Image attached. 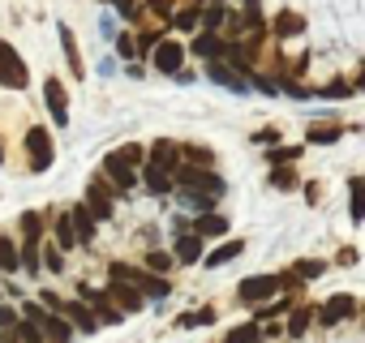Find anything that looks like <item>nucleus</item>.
Masks as SVG:
<instances>
[{
	"mask_svg": "<svg viewBox=\"0 0 365 343\" xmlns=\"http://www.w3.org/2000/svg\"><path fill=\"white\" fill-rule=\"evenodd\" d=\"M224 26H228V5H207V9H202V31L220 35Z\"/></svg>",
	"mask_w": 365,
	"mask_h": 343,
	"instance_id": "36",
	"label": "nucleus"
},
{
	"mask_svg": "<svg viewBox=\"0 0 365 343\" xmlns=\"http://www.w3.org/2000/svg\"><path fill=\"white\" fill-rule=\"evenodd\" d=\"M0 270H5V275H18L22 270V249L9 236H0Z\"/></svg>",
	"mask_w": 365,
	"mask_h": 343,
	"instance_id": "30",
	"label": "nucleus"
},
{
	"mask_svg": "<svg viewBox=\"0 0 365 343\" xmlns=\"http://www.w3.org/2000/svg\"><path fill=\"white\" fill-rule=\"evenodd\" d=\"M180 163H194V167H211L215 154L207 146H180Z\"/></svg>",
	"mask_w": 365,
	"mask_h": 343,
	"instance_id": "42",
	"label": "nucleus"
},
{
	"mask_svg": "<svg viewBox=\"0 0 365 343\" xmlns=\"http://www.w3.org/2000/svg\"><path fill=\"white\" fill-rule=\"evenodd\" d=\"M314 95H318V99H352V95H356V82H348V78H331V82L314 86Z\"/></svg>",
	"mask_w": 365,
	"mask_h": 343,
	"instance_id": "27",
	"label": "nucleus"
},
{
	"mask_svg": "<svg viewBox=\"0 0 365 343\" xmlns=\"http://www.w3.org/2000/svg\"><path fill=\"white\" fill-rule=\"evenodd\" d=\"M215 317H220V313L207 305V309H198V313H180V317H176V326H180V330H194V326H211Z\"/></svg>",
	"mask_w": 365,
	"mask_h": 343,
	"instance_id": "41",
	"label": "nucleus"
},
{
	"mask_svg": "<svg viewBox=\"0 0 365 343\" xmlns=\"http://www.w3.org/2000/svg\"><path fill=\"white\" fill-rule=\"evenodd\" d=\"M327 266H331V262H322V258H301V262H292V270H297L305 283H309V279H322Z\"/></svg>",
	"mask_w": 365,
	"mask_h": 343,
	"instance_id": "40",
	"label": "nucleus"
},
{
	"mask_svg": "<svg viewBox=\"0 0 365 343\" xmlns=\"http://www.w3.org/2000/svg\"><path fill=\"white\" fill-rule=\"evenodd\" d=\"M108 292H112V300H116V305L125 309V317H129V313H142V309H146V296H142V292H138L133 283H125V279H108Z\"/></svg>",
	"mask_w": 365,
	"mask_h": 343,
	"instance_id": "16",
	"label": "nucleus"
},
{
	"mask_svg": "<svg viewBox=\"0 0 365 343\" xmlns=\"http://www.w3.org/2000/svg\"><path fill=\"white\" fill-rule=\"evenodd\" d=\"M301 154H305V146H267L271 167H292V163H301Z\"/></svg>",
	"mask_w": 365,
	"mask_h": 343,
	"instance_id": "32",
	"label": "nucleus"
},
{
	"mask_svg": "<svg viewBox=\"0 0 365 343\" xmlns=\"http://www.w3.org/2000/svg\"><path fill=\"white\" fill-rule=\"evenodd\" d=\"M78 296L95 309V317L103 322V326H116V322H125V309L112 300V292L108 287H91V283H78Z\"/></svg>",
	"mask_w": 365,
	"mask_h": 343,
	"instance_id": "6",
	"label": "nucleus"
},
{
	"mask_svg": "<svg viewBox=\"0 0 365 343\" xmlns=\"http://www.w3.org/2000/svg\"><path fill=\"white\" fill-rule=\"evenodd\" d=\"M22 142H26V163H31V176H39V172H48V167H52V159H56L52 133H48L43 125H31Z\"/></svg>",
	"mask_w": 365,
	"mask_h": 343,
	"instance_id": "2",
	"label": "nucleus"
},
{
	"mask_svg": "<svg viewBox=\"0 0 365 343\" xmlns=\"http://www.w3.org/2000/svg\"><path fill=\"white\" fill-rule=\"evenodd\" d=\"M99 172H103V176H108V181L116 185V194H129V189H133V185L142 181V167H133V163L125 159V150H108V154H103V167H99Z\"/></svg>",
	"mask_w": 365,
	"mask_h": 343,
	"instance_id": "4",
	"label": "nucleus"
},
{
	"mask_svg": "<svg viewBox=\"0 0 365 343\" xmlns=\"http://www.w3.org/2000/svg\"><path fill=\"white\" fill-rule=\"evenodd\" d=\"M43 103H48V116L56 120V129H65L69 125V90H65V82L56 73L43 78Z\"/></svg>",
	"mask_w": 365,
	"mask_h": 343,
	"instance_id": "10",
	"label": "nucleus"
},
{
	"mask_svg": "<svg viewBox=\"0 0 365 343\" xmlns=\"http://www.w3.org/2000/svg\"><path fill=\"white\" fill-rule=\"evenodd\" d=\"M5 343H48V334H43V326H35V322H18L14 330H9V339Z\"/></svg>",
	"mask_w": 365,
	"mask_h": 343,
	"instance_id": "34",
	"label": "nucleus"
},
{
	"mask_svg": "<svg viewBox=\"0 0 365 343\" xmlns=\"http://www.w3.org/2000/svg\"><path fill=\"white\" fill-rule=\"evenodd\" d=\"M267 185H271L275 194H297V189H305L297 163H292V167H271V172H267Z\"/></svg>",
	"mask_w": 365,
	"mask_h": 343,
	"instance_id": "20",
	"label": "nucleus"
},
{
	"mask_svg": "<svg viewBox=\"0 0 365 343\" xmlns=\"http://www.w3.org/2000/svg\"><path fill=\"white\" fill-rule=\"evenodd\" d=\"M356 262H361V253H356L352 245H344V249L335 253V266H356Z\"/></svg>",
	"mask_w": 365,
	"mask_h": 343,
	"instance_id": "49",
	"label": "nucleus"
},
{
	"mask_svg": "<svg viewBox=\"0 0 365 343\" xmlns=\"http://www.w3.org/2000/svg\"><path fill=\"white\" fill-rule=\"evenodd\" d=\"M116 185L103 176V172H95V176H91V185H86V206H91V215L103 223V219H112L116 215Z\"/></svg>",
	"mask_w": 365,
	"mask_h": 343,
	"instance_id": "5",
	"label": "nucleus"
},
{
	"mask_svg": "<svg viewBox=\"0 0 365 343\" xmlns=\"http://www.w3.org/2000/svg\"><path fill=\"white\" fill-rule=\"evenodd\" d=\"M69 215H73V228H78V245L82 249H91L95 241H99V219L91 215V206L82 202V206H69Z\"/></svg>",
	"mask_w": 365,
	"mask_h": 343,
	"instance_id": "17",
	"label": "nucleus"
},
{
	"mask_svg": "<svg viewBox=\"0 0 365 343\" xmlns=\"http://www.w3.org/2000/svg\"><path fill=\"white\" fill-rule=\"evenodd\" d=\"M176 198H180V206H185L190 215H211V211H215V202H220V198H207V194H190V189H176Z\"/></svg>",
	"mask_w": 365,
	"mask_h": 343,
	"instance_id": "29",
	"label": "nucleus"
},
{
	"mask_svg": "<svg viewBox=\"0 0 365 343\" xmlns=\"http://www.w3.org/2000/svg\"><path fill=\"white\" fill-rule=\"evenodd\" d=\"M22 270H26V279H39V270H43V241H22Z\"/></svg>",
	"mask_w": 365,
	"mask_h": 343,
	"instance_id": "26",
	"label": "nucleus"
},
{
	"mask_svg": "<svg viewBox=\"0 0 365 343\" xmlns=\"http://www.w3.org/2000/svg\"><path fill=\"white\" fill-rule=\"evenodd\" d=\"M172 181H176V189L207 194V198H224V194H228V185H224L220 172H211V167H194V163H180V167L172 172Z\"/></svg>",
	"mask_w": 365,
	"mask_h": 343,
	"instance_id": "1",
	"label": "nucleus"
},
{
	"mask_svg": "<svg viewBox=\"0 0 365 343\" xmlns=\"http://www.w3.org/2000/svg\"><path fill=\"white\" fill-rule=\"evenodd\" d=\"M356 313H361V300L352 292H335V296H327L318 305V326H339V322H348Z\"/></svg>",
	"mask_w": 365,
	"mask_h": 343,
	"instance_id": "8",
	"label": "nucleus"
},
{
	"mask_svg": "<svg viewBox=\"0 0 365 343\" xmlns=\"http://www.w3.org/2000/svg\"><path fill=\"white\" fill-rule=\"evenodd\" d=\"M0 275H5V270H0Z\"/></svg>",
	"mask_w": 365,
	"mask_h": 343,
	"instance_id": "55",
	"label": "nucleus"
},
{
	"mask_svg": "<svg viewBox=\"0 0 365 343\" xmlns=\"http://www.w3.org/2000/svg\"><path fill=\"white\" fill-rule=\"evenodd\" d=\"M254 142H258V146H279V129H275V125H267V129H258V133H254Z\"/></svg>",
	"mask_w": 365,
	"mask_h": 343,
	"instance_id": "48",
	"label": "nucleus"
},
{
	"mask_svg": "<svg viewBox=\"0 0 365 343\" xmlns=\"http://www.w3.org/2000/svg\"><path fill=\"white\" fill-rule=\"evenodd\" d=\"M228 215H220V211H211V215H194V232L202 236V241H215V236H228Z\"/></svg>",
	"mask_w": 365,
	"mask_h": 343,
	"instance_id": "22",
	"label": "nucleus"
},
{
	"mask_svg": "<svg viewBox=\"0 0 365 343\" xmlns=\"http://www.w3.org/2000/svg\"><path fill=\"white\" fill-rule=\"evenodd\" d=\"M190 52H194L202 65H211V60H224V56H228V39H224V35H211V31H202V35L190 43Z\"/></svg>",
	"mask_w": 365,
	"mask_h": 343,
	"instance_id": "15",
	"label": "nucleus"
},
{
	"mask_svg": "<svg viewBox=\"0 0 365 343\" xmlns=\"http://www.w3.org/2000/svg\"><path fill=\"white\" fill-rule=\"evenodd\" d=\"M339 137H344V125L339 120H318V125L305 129V142L309 146H335Z\"/></svg>",
	"mask_w": 365,
	"mask_h": 343,
	"instance_id": "21",
	"label": "nucleus"
},
{
	"mask_svg": "<svg viewBox=\"0 0 365 343\" xmlns=\"http://www.w3.org/2000/svg\"><path fill=\"white\" fill-rule=\"evenodd\" d=\"M348 219L352 223H365V176H352L348 181Z\"/></svg>",
	"mask_w": 365,
	"mask_h": 343,
	"instance_id": "25",
	"label": "nucleus"
},
{
	"mask_svg": "<svg viewBox=\"0 0 365 343\" xmlns=\"http://www.w3.org/2000/svg\"><path fill=\"white\" fill-rule=\"evenodd\" d=\"M271 35L284 43V39H297V35H305V18L297 14V9H279L275 18H271Z\"/></svg>",
	"mask_w": 365,
	"mask_h": 343,
	"instance_id": "18",
	"label": "nucleus"
},
{
	"mask_svg": "<svg viewBox=\"0 0 365 343\" xmlns=\"http://www.w3.org/2000/svg\"><path fill=\"white\" fill-rule=\"evenodd\" d=\"M224 343H262V326L258 322H241L224 334Z\"/></svg>",
	"mask_w": 365,
	"mask_h": 343,
	"instance_id": "35",
	"label": "nucleus"
},
{
	"mask_svg": "<svg viewBox=\"0 0 365 343\" xmlns=\"http://www.w3.org/2000/svg\"><path fill=\"white\" fill-rule=\"evenodd\" d=\"M61 313H65V317L73 322V330H82V334H95V330L103 326V322L95 317V309H91V305H86L82 296H73V300H65V309H61Z\"/></svg>",
	"mask_w": 365,
	"mask_h": 343,
	"instance_id": "14",
	"label": "nucleus"
},
{
	"mask_svg": "<svg viewBox=\"0 0 365 343\" xmlns=\"http://www.w3.org/2000/svg\"><path fill=\"white\" fill-rule=\"evenodd\" d=\"M22 317H26V322H35V326H43V322L52 317V309H48L43 300H22Z\"/></svg>",
	"mask_w": 365,
	"mask_h": 343,
	"instance_id": "43",
	"label": "nucleus"
},
{
	"mask_svg": "<svg viewBox=\"0 0 365 343\" xmlns=\"http://www.w3.org/2000/svg\"><path fill=\"white\" fill-rule=\"evenodd\" d=\"M172 31H180V35H194V31H202V9H194V5L176 9V18H172Z\"/></svg>",
	"mask_w": 365,
	"mask_h": 343,
	"instance_id": "31",
	"label": "nucleus"
},
{
	"mask_svg": "<svg viewBox=\"0 0 365 343\" xmlns=\"http://www.w3.org/2000/svg\"><path fill=\"white\" fill-rule=\"evenodd\" d=\"M18 322H22V309H18V305H9V300H0V330L9 334Z\"/></svg>",
	"mask_w": 365,
	"mask_h": 343,
	"instance_id": "44",
	"label": "nucleus"
},
{
	"mask_svg": "<svg viewBox=\"0 0 365 343\" xmlns=\"http://www.w3.org/2000/svg\"><path fill=\"white\" fill-rule=\"evenodd\" d=\"M52 232H56V245H61V249H82V245H78L73 215H61V219H52Z\"/></svg>",
	"mask_w": 365,
	"mask_h": 343,
	"instance_id": "33",
	"label": "nucleus"
},
{
	"mask_svg": "<svg viewBox=\"0 0 365 343\" xmlns=\"http://www.w3.org/2000/svg\"><path fill=\"white\" fill-rule=\"evenodd\" d=\"M245 253V241H224V245H215L207 258H202V266L207 270H220V266H228V262H237Z\"/></svg>",
	"mask_w": 365,
	"mask_h": 343,
	"instance_id": "23",
	"label": "nucleus"
},
{
	"mask_svg": "<svg viewBox=\"0 0 365 343\" xmlns=\"http://www.w3.org/2000/svg\"><path fill=\"white\" fill-rule=\"evenodd\" d=\"M284 292V283H279V275H250V279H241L237 283V300L241 305H267V300H275Z\"/></svg>",
	"mask_w": 365,
	"mask_h": 343,
	"instance_id": "3",
	"label": "nucleus"
},
{
	"mask_svg": "<svg viewBox=\"0 0 365 343\" xmlns=\"http://www.w3.org/2000/svg\"><path fill=\"white\" fill-rule=\"evenodd\" d=\"M112 9H116L125 22H133V18L142 14V5H138V0H112Z\"/></svg>",
	"mask_w": 365,
	"mask_h": 343,
	"instance_id": "47",
	"label": "nucleus"
},
{
	"mask_svg": "<svg viewBox=\"0 0 365 343\" xmlns=\"http://www.w3.org/2000/svg\"><path fill=\"white\" fill-rule=\"evenodd\" d=\"M125 73H129V78H146V69H142L138 60H129V65H125Z\"/></svg>",
	"mask_w": 365,
	"mask_h": 343,
	"instance_id": "51",
	"label": "nucleus"
},
{
	"mask_svg": "<svg viewBox=\"0 0 365 343\" xmlns=\"http://www.w3.org/2000/svg\"><path fill=\"white\" fill-rule=\"evenodd\" d=\"M39 300H43V305L52 309V313H61V309H65V300H61V296H56L52 287H43V292H39Z\"/></svg>",
	"mask_w": 365,
	"mask_h": 343,
	"instance_id": "50",
	"label": "nucleus"
},
{
	"mask_svg": "<svg viewBox=\"0 0 365 343\" xmlns=\"http://www.w3.org/2000/svg\"><path fill=\"white\" fill-rule=\"evenodd\" d=\"M142 185H146V194H150V198H163V194H172V189H176V181H172V167H168V163H155V159H146V167H142Z\"/></svg>",
	"mask_w": 365,
	"mask_h": 343,
	"instance_id": "12",
	"label": "nucleus"
},
{
	"mask_svg": "<svg viewBox=\"0 0 365 343\" xmlns=\"http://www.w3.org/2000/svg\"><path fill=\"white\" fill-rule=\"evenodd\" d=\"M172 253H176L180 266H198V262L207 258V241H202L198 232H180V236L172 241Z\"/></svg>",
	"mask_w": 365,
	"mask_h": 343,
	"instance_id": "13",
	"label": "nucleus"
},
{
	"mask_svg": "<svg viewBox=\"0 0 365 343\" xmlns=\"http://www.w3.org/2000/svg\"><path fill=\"white\" fill-rule=\"evenodd\" d=\"M43 232H48V219H43L39 211H26V215H22V236H26V241H43Z\"/></svg>",
	"mask_w": 365,
	"mask_h": 343,
	"instance_id": "37",
	"label": "nucleus"
},
{
	"mask_svg": "<svg viewBox=\"0 0 365 343\" xmlns=\"http://www.w3.org/2000/svg\"><path fill=\"white\" fill-rule=\"evenodd\" d=\"M172 266H180V262H176V253H163V249H146V270H155V275H168Z\"/></svg>",
	"mask_w": 365,
	"mask_h": 343,
	"instance_id": "39",
	"label": "nucleus"
},
{
	"mask_svg": "<svg viewBox=\"0 0 365 343\" xmlns=\"http://www.w3.org/2000/svg\"><path fill=\"white\" fill-rule=\"evenodd\" d=\"M0 163H5V146H0Z\"/></svg>",
	"mask_w": 365,
	"mask_h": 343,
	"instance_id": "54",
	"label": "nucleus"
},
{
	"mask_svg": "<svg viewBox=\"0 0 365 343\" xmlns=\"http://www.w3.org/2000/svg\"><path fill=\"white\" fill-rule=\"evenodd\" d=\"M314 322H318V305H305V300H301V305L288 313V322H284V334H288V339H305V330H309Z\"/></svg>",
	"mask_w": 365,
	"mask_h": 343,
	"instance_id": "19",
	"label": "nucleus"
},
{
	"mask_svg": "<svg viewBox=\"0 0 365 343\" xmlns=\"http://www.w3.org/2000/svg\"><path fill=\"white\" fill-rule=\"evenodd\" d=\"M43 334H48V343H69V339H73V322H69L65 313H52V317L43 322Z\"/></svg>",
	"mask_w": 365,
	"mask_h": 343,
	"instance_id": "28",
	"label": "nucleus"
},
{
	"mask_svg": "<svg viewBox=\"0 0 365 343\" xmlns=\"http://www.w3.org/2000/svg\"><path fill=\"white\" fill-rule=\"evenodd\" d=\"M43 270H48V275H65V249H61L56 241L43 245Z\"/></svg>",
	"mask_w": 365,
	"mask_h": 343,
	"instance_id": "38",
	"label": "nucleus"
},
{
	"mask_svg": "<svg viewBox=\"0 0 365 343\" xmlns=\"http://www.w3.org/2000/svg\"><path fill=\"white\" fill-rule=\"evenodd\" d=\"M56 35H61V48H65V60H69V73L73 78H86V65H82V52H78V43H73V31L61 22L56 26Z\"/></svg>",
	"mask_w": 365,
	"mask_h": 343,
	"instance_id": "24",
	"label": "nucleus"
},
{
	"mask_svg": "<svg viewBox=\"0 0 365 343\" xmlns=\"http://www.w3.org/2000/svg\"><path fill=\"white\" fill-rule=\"evenodd\" d=\"M185 56H190V48L180 43V39H163V43L150 52V69H159L163 78H176L180 69H185Z\"/></svg>",
	"mask_w": 365,
	"mask_h": 343,
	"instance_id": "9",
	"label": "nucleus"
},
{
	"mask_svg": "<svg viewBox=\"0 0 365 343\" xmlns=\"http://www.w3.org/2000/svg\"><path fill=\"white\" fill-rule=\"evenodd\" d=\"M361 322H365V300H361Z\"/></svg>",
	"mask_w": 365,
	"mask_h": 343,
	"instance_id": "53",
	"label": "nucleus"
},
{
	"mask_svg": "<svg viewBox=\"0 0 365 343\" xmlns=\"http://www.w3.org/2000/svg\"><path fill=\"white\" fill-rule=\"evenodd\" d=\"M26 82H31L26 60L14 52V43L0 39V86H5V90H26Z\"/></svg>",
	"mask_w": 365,
	"mask_h": 343,
	"instance_id": "7",
	"label": "nucleus"
},
{
	"mask_svg": "<svg viewBox=\"0 0 365 343\" xmlns=\"http://www.w3.org/2000/svg\"><path fill=\"white\" fill-rule=\"evenodd\" d=\"M207 78H211L215 86L232 90V95H250V90H254V82H250L241 69H232L228 60H211V65H207Z\"/></svg>",
	"mask_w": 365,
	"mask_h": 343,
	"instance_id": "11",
	"label": "nucleus"
},
{
	"mask_svg": "<svg viewBox=\"0 0 365 343\" xmlns=\"http://www.w3.org/2000/svg\"><path fill=\"white\" fill-rule=\"evenodd\" d=\"M250 82H254V90H262V95H271V99H275V95H284V90H279V78H262L258 69L250 73Z\"/></svg>",
	"mask_w": 365,
	"mask_h": 343,
	"instance_id": "45",
	"label": "nucleus"
},
{
	"mask_svg": "<svg viewBox=\"0 0 365 343\" xmlns=\"http://www.w3.org/2000/svg\"><path fill=\"white\" fill-rule=\"evenodd\" d=\"M116 56L129 65V60L138 56V39H133V35H116Z\"/></svg>",
	"mask_w": 365,
	"mask_h": 343,
	"instance_id": "46",
	"label": "nucleus"
},
{
	"mask_svg": "<svg viewBox=\"0 0 365 343\" xmlns=\"http://www.w3.org/2000/svg\"><path fill=\"white\" fill-rule=\"evenodd\" d=\"M356 90L365 95V65H361V73H356Z\"/></svg>",
	"mask_w": 365,
	"mask_h": 343,
	"instance_id": "52",
	"label": "nucleus"
}]
</instances>
